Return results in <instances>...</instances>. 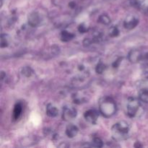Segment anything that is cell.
<instances>
[{"label":"cell","mask_w":148,"mask_h":148,"mask_svg":"<svg viewBox=\"0 0 148 148\" xmlns=\"http://www.w3.org/2000/svg\"><path fill=\"white\" fill-rule=\"evenodd\" d=\"M92 43H93V42H92V40L91 38H85L83 40V45L85 46H90V44H92Z\"/></svg>","instance_id":"obj_21"},{"label":"cell","mask_w":148,"mask_h":148,"mask_svg":"<svg viewBox=\"0 0 148 148\" xmlns=\"http://www.w3.org/2000/svg\"><path fill=\"white\" fill-rule=\"evenodd\" d=\"M143 78H144L145 80L148 81V72H144V74H143Z\"/></svg>","instance_id":"obj_25"},{"label":"cell","mask_w":148,"mask_h":148,"mask_svg":"<svg viewBox=\"0 0 148 148\" xmlns=\"http://www.w3.org/2000/svg\"><path fill=\"white\" fill-rule=\"evenodd\" d=\"M130 132V126L124 121H119L114 124L111 128V134L114 140L123 141L128 137Z\"/></svg>","instance_id":"obj_2"},{"label":"cell","mask_w":148,"mask_h":148,"mask_svg":"<svg viewBox=\"0 0 148 148\" xmlns=\"http://www.w3.org/2000/svg\"><path fill=\"white\" fill-rule=\"evenodd\" d=\"M139 99L144 103H148V88H143L139 92Z\"/></svg>","instance_id":"obj_13"},{"label":"cell","mask_w":148,"mask_h":148,"mask_svg":"<svg viewBox=\"0 0 148 148\" xmlns=\"http://www.w3.org/2000/svg\"><path fill=\"white\" fill-rule=\"evenodd\" d=\"M98 21L101 24L107 25H109L111 23V18L107 14H103L100 15V17L98 19Z\"/></svg>","instance_id":"obj_14"},{"label":"cell","mask_w":148,"mask_h":148,"mask_svg":"<svg viewBox=\"0 0 148 148\" xmlns=\"http://www.w3.org/2000/svg\"><path fill=\"white\" fill-rule=\"evenodd\" d=\"M69 7H70L72 10H75L77 7V4L76 3H75V1H70V2L69 3Z\"/></svg>","instance_id":"obj_23"},{"label":"cell","mask_w":148,"mask_h":148,"mask_svg":"<svg viewBox=\"0 0 148 148\" xmlns=\"http://www.w3.org/2000/svg\"><path fill=\"white\" fill-rule=\"evenodd\" d=\"M27 22L28 25L31 27H37L40 24L41 22V17H40V14L37 12H33L29 14L27 17Z\"/></svg>","instance_id":"obj_6"},{"label":"cell","mask_w":148,"mask_h":148,"mask_svg":"<svg viewBox=\"0 0 148 148\" xmlns=\"http://www.w3.org/2000/svg\"><path fill=\"white\" fill-rule=\"evenodd\" d=\"M77 110L72 106H65L64 107L63 111H62V119L64 121H70L76 118Z\"/></svg>","instance_id":"obj_4"},{"label":"cell","mask_w":148,"mask_h":148,"mask_svg":"<svg viewBox=\"0 0 148 148\" xmlns=\"http://www.w3.org/2000/svg\"><path fill=\"white\" fill-rule=\"evenodd\" d=\"M100 113L106 118H110L116 114L117 106L114 100L111 97H104L99 102Z\"/></svg>","instance_id":"obj_1"},{"label":"cell","mask_w":148,"mask_h":148,"mask_svg":"<svg viewBox=\"0 0 148 148\" xmlns=\"http://www.w3.org/2000/svg\"><path fill=\"white\" fill-rule=\"evenodd\" d=\"M139 24V20L133 15H129L126 17L125 20L124 21V26L126 29L132 30L134 29Z\"/></svg>","instance_id":"obj_7"},{"label":"cell","mask_w":148,"mask_h":148,"mask_svg":"<svg viewBox=\"0 0 148 148\" xmlns=\"http://www.w3.org/2000/svg\"><path fill=\"white\" fill-rule=\"evenodd\" d=\"M121 58H119V59L118 60L115 61V62H114V63L113 64V66H114V68L117 67V66H118L119 65V64H120V62H121Z\"/></svg>","instance_id":"obj_24"},{"label":"cell","mask_w":148,"mask_h":148,"mask_svg":"<svg viewBox=\"0 0 148 148\" xmlns=\"http://www.w3.org/2000/svg\"><path fill=\"white\" fill-rule=\"evenodd\" d=\"M22 74L26 77H30L33 74V70L30 66H24L22 69Z\"/></svg>","instance_id":"obj_16"},{"label":"cell","mask_w":148,"mask_h":148,"mask_svg":"<svg viewBox=\"0 0 148 148\" xmlns=\"http://www.w3.org/2000/svg\"><path fill=\"white\" fill-rule=\"evenodd\" d=\"M88 30H89V27L86 24H85V23H82L78 27V31L80 33H87Z\"/></svg>","instance_id":"obj_20"},{"label":"cell","mask_w":148,"mask_h":148,"mask_svg":"<svg viewBox=\"0 0 148 148\" xmlns=\"http://www.w3.org/2000/svg\"><path fill=\"white\" fill-rule=\"evenodd\" d=\"M91 146L95 147H102L103 146V142L100 137H94L92 140Z\"/></svg>","instance_id":"obj_15"},{"label":"cell","mask_w":148,"mask_h":148,"mask_svg":"<svg viewBox=\"0 0 148 148\" xmlns=\"http://www.w3.org/2000/svg\"><path fill=\"white\" fill-rule=\"evenodd\" d=\"M22 113H23V106L20 103H17L15 104L13 109L12 112V119L13 120H17L21 116Z\"/></svg>","instance_id":"obj_11"},{"label":"cell","mask_w":148,"mask_h":148,"mask_svg":"<svg viewBox=\"0 0 148 148\" xmlns=\"http://www.w3.org/2000/svg\"><path fill=\"white\" fill-rule=\"evenodd\" d=\"M99 114L97 111L94 109H90L85 111L84 114V118L88 121V123L91 124H95L98 121Z\"/></svg>","instance_id":"obj_5"},{"label":"cell","mask_w":148,"mask_h":148,"mask_svg":"<svg viewBox=\"0 0 148 148\" xmlns=\"http://www.w3.org/2000/svg\"><path fill=\"white\" fill-rule=\"evenodd\" d=\"M140 100L137 98L130 97L128 98L127 103V115L132 118L136 116L140 107Z\"/></svg>","instance_id":"obj_3"},{"label":"cell","mask_w":148,"mask_h":148,"mask_svg":"<svg viewBox=\"0 0 148 148\" xmlns=\"http://www.w3.org/2000/svg\"><path fill=\"white\" fill-rule=\"evenodd\" d=\"M142 60L146 64L148 65V52L146 53L144 56H143V58H142Z\"/></svg>","instance_id":"obj_22"},{"label":"cell","mask_w":148,"mask_h":148,"mask_svg":"<svg viewBox=\"0 0 148 148\" xmlns=\"http://www.w3.org/2000/svg\"><path fill=\"white\" fill-rule=\"evenodd\" d=\"M9 45V39L7 35L1 34V47L5 48Z\"/></svg>","instance_id":"obj_19"},{"label":"cell","mask_w":148,"mask_h":148,"mask_svg":"<svg viewBox=\"0 0 148 148\" xmlns=\"http://www.w3.org/2000/svg\"><path fill=\"white\" fill-rule=\"evenodd\" d=\"M119 35V30L116 26H113L109 30V36L111 38L117 37Z\"/></svg>","instance_id":"obj_18"},{"label":"cell","mask_w":148,"mask_h":148,"mask_svg":"<svg viewBox=\"0 0 148 148\" xmlns=\"http://www.w3.org/2000/svg\"><path fill=\"white\" fill-rule=\"evenodd\" d=\"M78 132H79V129L77 126H75L73 124H69L66 127V131H65L66 135L69 138H74V137L77 135Z\"/></svg>","instance_id":"obj_9"},{"label":"cell","mask_w":148,"mask_h":148,"mask_svg":"<svg viewBox=\"0 0 148 148\" xmlns=\"http://www.w3.org/2000/svg\"><path fill=\"white\" fill-rule=\"evenodd\" d=\"M143 55L141 52L138 50H131L128 53V59L132 63H137L138 62L142 60Z\"/></svg>","instance_id":"obj_8"},{"label":"cell","mask_w":148,"mask_h":148,"mask_svg":"<svg viewBox=\"0 0 148 148\" xmlns=\"http://www.w3.org/2000/svg\"><path fill=\"white\" fill-rule=\"evenodd\" d=\"M46 111L48 116L51 117V118H54V117L57 116V115L59 114V110H58V108L52 103L48 104L47 106H46Z\"/></svg>","instance_id":"obj_10"},{"label":"cell","mask_w":148,"mask_h":148,"mask_svg":"<svg viewBox=\"0 0 148 148\" xmlns=\"http://www.w3.org/2000/svg\"><path fill=\"white\" fill-rule=\"evenodd\" d=\"M106 65L103 63L102 62H98V64L96 65V67H95V72L98 74H103L104 71L106 70Z\"/></svg>","instance_id":"obj_17"},{"label":"cell","mask_w":148,"mask_h":148,"mask_svg":"<svg viewBox=\"0 0 148 148\" xmlns=\"http://www.w3.org/2000/svg\"><path fill=\"white\" fill-rule=\"evenodd\" d=\"M75 34L66 30H64L61 33V40L63 42H68L75 38Z\"/></svg>","instance_id":"obj_12"}]
</instances>
